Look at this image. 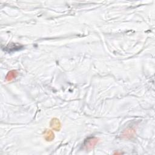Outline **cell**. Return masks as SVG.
<instances>
[{"instance_id":"1","label":"cell","mask_w":155,"mask_h":155,"mask_svg":"<svg viewBox=\"0 0 155 155\" xmlns=\"http://www.w3.org/2000/svg\"><path fill=\"white\" fill-rule=\"evenodd\" d=\"M98 141L96 138H90L87 139L84 144V146L87 150H90L95 146V145L98 143Z\"/></svg>"},{"instance_id":"3","label":"cell","mask_w":155,"mask_h":155,"mask_svg":"<svg viewBox=\"0 0 155 155\" xmlns=\"http://www.w3.org/2000/svg\"><path fill=\"white\" fill-rule=\"evenodd\" d=\"M21 48H23L22 45H20L17 44H10L7 46L4 50H6L8 52H15L17 50H19Z\"/></svg>"},{"instance_id":"2","label":"cell","mask_w":155,"mask_h":155,"mask_svg":"<svg viewBox=\"0 0 155 155\" xmlns=\"http://www.w3.org/2000/svg\"><path fill=\"white\" fill-rule=\"evenodd\" d=\"M50 125L52 127V129L55 131H59L61 129V127L60 121L56 118L52 119L50 121Z\"/></svg>"},{"instance_id":"5","label":"cell","mask_w":155,"mask_h":155,"mask_svg":"<svg viewBox=\"0 0 155 155\" xmlns=\"http://www.w3.org/2000/svg\"><path fill=\"white\" fill-rule=\"evenodd\" d=\"M44 139L47 141H52L54 139L55 136H54V133L52 130H46L44 133Z\"/></svg>"},{"instance_id":"4","label":"cell","mask_w":155,"mask_h":155,"mask_svg":"<svg viewBox=\"0 0 155 155\" xmlns=\"http://www.w3.org/2000/svg\"><path fill=\"white\" fill-rule=\"evenodd\" d=\"M18 75V72L17 70H12L10 71L8 73V75H6V79L7 81L10 82L12 81V80L14 79Z\"/></svg>"}]
</instances>
